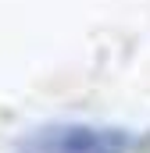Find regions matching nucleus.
<instances>
[{"label": "nucleus", "instance_id": "obj_1", "mask_svg": "<svg viewBox=\"0 0 150 153\" xmlns=\"http://www.w3.org/2000/svg\"><path fill=\"white\" fill-rule=\"evenodd\" d=\"M136 139L122 128L97 125H50L22 146V153H132Z\"/></svg>", "mask_w": 150, "mask_h": 153}]
</instances>
